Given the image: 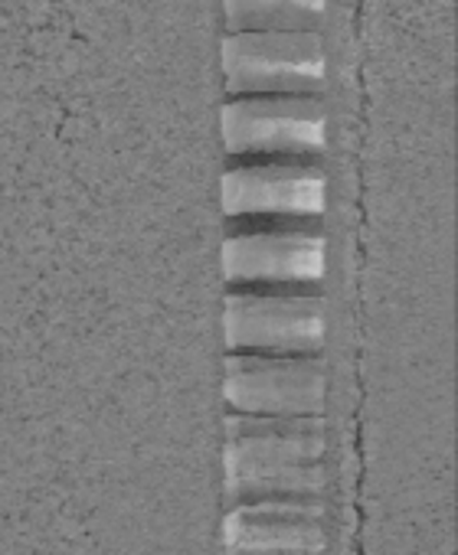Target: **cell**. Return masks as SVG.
Here are the masks:
<instances>
[{"mask_svg":"<svg viewBox=\"0 0 458 555\" xmlns=\"http://www.w3.org/2000/svg\"><path fill=\"white\" fill-rule=\"evenodd\" d=\"M226 493L233 500L318 496L325 483V422L229 415L222 435Z\"/></svg>","mask_w":458,"mask_h":555,"instance_id":"cell-1","label":"cell"},{"mask_svg":"<svg viewBox=\"0 0 458 555\" xmlns=\"http://www.w3.org/2000/svg\"><path fill=\"white\" fill-rule=\"evenodd\" d=\"M219 69L226 99L240 95H321L325 43L318 30L222 34Z\"/></svg>","mask_w":458,"mask_h":555,"instance_id":"cell-2","label":"cell"},{"mask_svg":"<svg viewBox=\"0 0 458 555\" xmlns=\"http://www.w3.org/2000/svg\"><path fill=\"white\" fill-rule=\"evenodd\" d=\"M229 353L315 357L325 337V308L311 288H229L222 301Z\"/></svg>","mask_w":458,"mask_h":555,"instance_id":"cell-3","label":"cell"},{"mask_svg":"<svg viewBox=\"0 0 458 555\" xmlns=\"http://www.w3.org/2000/svg\"><path fill=\"white\" fill-rule=\"evenodd\" d=\"M219 134L229 160L318 157L325 151V102L318 95L222 99Z\"/></svg>","mask_w":458,"mask_h":555,"instance_id":"cell-4","label":"cell"},{"mask_svg":"<svg viewBox=\"0 0 458 555\" xmlns=\"http://www.w3.org/2000/svg\"><path fill=\"white\" fill-rule=\"evenodd\" d=\"M325 271V232L305 219L259 222L229 232L222 274L229 288H305Z\"/></svg>","mask_w":458,"mask_h":555,"instance_id":"cell-5","label":"cell"},{"mask_svg":"<svg viewBox=\"0 0 458 555\" xmlns=\"http://www.w3.org/2000/svg\"><path fill=\"white\" fill-rule=\"evenodd\" d=\"M325 170L318 157H253L229 160L219 203L226 219H305L325 209Z\"/></svg>","mask_w":458,"mask_h":555,"instance_id":"cell-6","label":"cell"},{"mask_svg":"<svg viewBox=\"0 0 458 555\" xmlns=\"http://www.w3.org/2000/svg\"><path fill=\"white\" fill-rule=\"evenodd\" d=\"M325 363L318 357L229 353L222 396L233 415L305 418L325 409Z\"/></svg>","mask_w":458,"mask_h":555,"instance_id":"cell-7","label":"cell"},{"mask_svg":"<svg viewBox=\"0 0 458 555\" xmlns=\"http://www.w3.org/2000/svg\"><path fill=\"white\" fill-rule=\"evenodd\" d=\"M226 555H321L325 506L318 496H259L229 506Z\"/></svg>","mask_w":458,"mask_h":555,"instance_id":"cell-8","label":"cell"},{"mask_svg":"<svg viewBox=\"0 0 458 555\" xmlns=\"http://www.w3.org/2000/svg\"><path fill=\"white\" fill-rule=\"evenodd\" d=\"M325 0H222V34L318 30Z\"/></svg>","mask_w":458,"mask_h":555,"instance_id":"cell-9","label":"cell"}]
</instances>
